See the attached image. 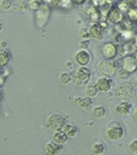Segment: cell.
I'll list each match as a JSON object with an SVG mask.
<instances>
[{
  "instance_id": "cell-1",
  "label": "cell",
  "mask_w": 137,
  "mask_h": 155,
  "mask_svg": "<svg viewBox=\"0 0 137 155\" xmlns=\"http://www.w3.org/2000/svg\"><path fill=\"white\" fill-rule=\"evenodd\" d=\"M124 134H125V130L123 125L117 120L109 121L106 126V137L109 141H119L120 138L124 137Z\"/></svg>"
},
{
  "instance_id": "cell-2",
  "label": "cell",
  "mask_w": 137,
  "mask_h": 155,
  "mask_svg": "<svg viewBox=\"0 0 137 155\" xmlns=\"http://www.w3.org/2000/svg\"><path fill=\"white\" fill-rule=\"evenodd\" d=\"M119 61L117 59H102L98 68H99V71L107 76V77H112L117 74V71L119 70Z\"/></svg>"
},
{
  "instance_id": "cell-3",
  "label": "cell",
  "mask_w": 137,
  "mask_h": 155,
  "mask_svg": "<svg viewBox=\"0 0 137 155\" xmlns=\"http://www.w3.org/2000/svg\"><path fill=\"white\" fill-rule=\"evenodd\" d=\"M46 125L49 130L58 131V130H62L63 126L65 125V119L60 114H52V116L48 117V119L46 121Z\"/></svg>"
},
{
  "instance_id": "cell-4",
  "label": "cell",
  "mask_w": 137,
  "mask_h": 155,
  "mask_svg": "<svg viewBox=\"0 0 137 155\" xmlns=\"http://www.w3.org/2000/svg\"><path fill=\"white\" fill-rule=\"evenodd\" d=\"M48 17H49V7L45 4H42L40 6V8L36 11V25L38 28H43L48 21Z\"/></svg>"
},
{
  "instance_id": "cell-5",
  "label": "cell",
  "mask_w": 137,
  "mask_h": 155,
  "mask_svg": "<svg viewBox=\"0 0 137 155\" xmlns=\"http://www.w3.org/2000/svg\"><path fill=\"white\" fill-rule=\"evenodd\" d=\"M134 94H135V90H134V87L131 84H123L115 89V96L120 97L125 101L131 99L134 96Z\"/></svg>"
},
{
  "instance_id": "cell-6",
  "label": "cell",
  "mask_w": 137,
  "mask_h": 155,
  "mask_svg": "<svg viewBox=\"0 0 137 155\" xmlns=\"http://www.w3.org/2000/svg\"><path fill=\"white\" fill-rule=\"evenodd\" d=\"M105 24L103 23H93L89 28V35L96 40H102L105 36Z\"/></svg>"
},
{
  "instance_id": "cell-7",
  "label": "cell",
  "mask_w": 137,
  "mask_h": 155,
  "mask_svg": "<svg viewBox=\"0 0 137 155\" xmlns=\"http://www.w3.org/2000/svg\"><path fill=\"white\" fill-rule=\"evenodd\" d=\"M118 53V49L114 43L112 42H106L101 47V54L105 59H114Z\"/></svg>"
},
{
  "instance_id": "cell-8",
  "label": "cell",
  "mask_w": 137,
  "mask_h": 155,
  "mask_svg": "<svg viewBox=\"0 0 137 155\" xmlns=\"http://www.w3.org/2000/svg\"><path fill=\"white\" fill-rule=\"evenodd\" d=\"M122 69L124 71H126L128 74H132L134 71H136L137 65L135 58L134 57H125L122 60Z\"/></svg>"
},
{
  "instance_id": "cell-9",
  "label": "cell",
  "mask_w": 137,
  "mask_h": 155,
  "mask_svg": "<svg viewBox=\"0 0 137 155\" xmlns=\"http://www.w3.org/2000/svg\"><path fill=\"white\" fill-rule=\"evenodd\" d=\"M107 19L112 24H118L122 23L123 21V12L117 7V8H111L107 13Z\"/></svg>"
},
{
  "instance_id": "cell-10",
  "label": "cell",
  "mask_w": 137,
  "mask_h": 155,
  "mask_svg": "<svg viewBox=\"0 0 137 155\" xmlns=\"http://www.w3.org/2000/svg\"><path fill=\"white\" fill-rule=\"evenodd\" d=\"M92 76V71L88 69V68H81L78 69L77 74H76V79H77V83L78 84H85Z\"/></svg>"
},
{
  "instance_id": "cell-11",
  "label": "cell",
  "mask_w": 137,
  "mask_h": 155,
  "mask_svg": "<svg viewBox=\"0 0 137 155\" xmlns=\"http://www.w3.org/2000/svg\"><path fill=\"white\" fill-rule=\"evenodd\" d=\"M90 58H92V55L87 49H81L76 53V61L81 66H87L90 61Z\"/></svg>"
},
{
  "instance_id": "cell-12",
  "label": "cell",
  "mask_w": 137,
  "mask_h": 155,
  "mask_svg": "<svg viewBox=\"0 0 137 155\" xmlns=\"http://www.w3.org/2000/svg\"><path fill=\"white\" fill-rule=\"evenodd\" d=\"M112 84H113V82H112V79L109 77H107V76H105V77H101L98 79V82H96V88H98V90L99 91H108V90H111V88H112Z\"/></svg>"
},
{
  "instance_id": "cell-13",
  "label": "cell",
  "mask_w": 137,
  "mask_h": 155,
  "mask_svg": "<svg viewBox=\"0 0 137 155\" xmlns=\"http://www.w3.org/2000/svg\"><path fill=\"white\" fill-rule=\"evenodd\" d=\"M131 110H132V105L129 102V101H122L117 107H115V112L118 113V114H120V116H126V114H129L130 112H131Z\"/></svg>"
},
{
  "instance_id": "cell-14",
  "label": "cell",
  "mask_w": 137,
  "mask_h": 155,
  "mask_svg": "<svg viewBox=\"0 0 137 155\" xmlns=\"http://www.w3.org/2000/svg\"><path fill=\"white\" fill-rule=\"evenodd\" d=\"M63 149V146L57 142H48L46 144V154L47 155H57L59 154Z\"/></svg>"
},
{
  "instance_id": "cell-15",
  "label": "cell",
  "mask_w": 137,
  "mask_h": 155,
  "mask_svg": "<svg viewBox=\"0 0 137 155\" xmlns=\"http://www.w3.org/2000/svg\"><path fill=\"white\" fill-rule=\"evenodd\" d=\"M68 136L63 131V130H58V131H54V136H53V141L57 142V143H60V144H64L66 143Z\"/></svg>"
},
{
  "instance_id": "cell-16",
  "label": "cell",
  "mask_w": 137,
  "mask_h": 155,
  "mask_svg": "<svg viewBox=\"0 0 137 155\" xmlns=\"http://www.w3.org/2000/svg\"><path fill=\"white\" fill-rule=\"evenodd\" d=\"M76 102L83 108V110H90L93 106V99L89 96L82 97V99H76Z\"/></svg>"
},
{
  "instance_id": "cell-17",
  "label": "cell",
  "mask_w": 137,
  "mask_h": 155,
  "mask_svg": "<svg viewBox=\"0 0 137 155\" xmlns=\"http://www.w3.org/2000/svg\"><path fill=\"white\" fill-rule=\"evenodd\" d=\"M62 130L68 135V137H73V136H76L77 132H78V127L75 126V125H72V124H65Z\"/></svg>"
},
{
  "instance_id": "cell-18",
  "label": "cell",
  "mask_w": 137,
  "mask_h": 155,
  "mask_svg": "<svg viewBox=\"0 0 137 155\" xmlns=\"http://www.w3.org/2000/svg\"><path fill=\"white\" fill-rule=\"evenodd\" d=\"M88 17H89L90 21H93V22L96 23V22H99L100 18H101V16H100V11L96 10L95 7H90L89 11H88Z\"/></svg>"
},
{
  "instance_id": "cell-19",
  "label": "cell",
  "mask_w": 137,
  "mask_h": 155,
  "mask_svg": "<svg viewBox=\"0 0 137 155\" xmlns=\"http://www.w3.org/2000/svg\"><path fill=\"white\" fill-rule=\"evenodd\" d=\"M11 59L10 53L6 49H0V66H6Z\"/></svg>"
},
{
  "instance_id": "cell-20",
  "label": "cell",
  "mask_w": 137,
  "mask_h": 155,
  "mask_svg": "<svg viewBox=\"0 0 137 155\" xmlns=\"http://www.w3.org/2000/svg\"><path fill=\"white\" fill-rule=\"evenodd\" d=\"M105 114H106V108L103 106H98L93 110V116L96 119H101L105 117Z\"/></svg>"
},
{
  "instance_id": "cell-21",
  "label": "cell",
  "mask_w": 137,
  "mask_h": 155,
  "mask_svg": "<svg viewBox=\"0 0 137 155\" xmlns=\"http://www.w3.org/2000/svg\"><path fill=\"white\" fill-rule=\"evenodd\" d=\"M41 5H42V2H41L40 0H28V1H27V6H28V8L32 10V11H37Z\"/></svg>"
},
{
  "instance_id": "cell-22",
  "label": "cell",
  "mask_w": 137,
  "mask_h": 155,
  "mask_svg": "<svg viewBox=\"0 0 137 155\" xmlns=\"http://www.w3.org/2000/svg\"><path fill=\"white\" fill-rule=\"evenodd\" d=\"M98 88H96V85H88L87 87V89H85V94H87V96H89V97H94V96H96L98 95Z\"/></svg>"
},
{
  "instance_id": "cell-23",
  "label": "cell",
  "mask_w": 137,
  "mask_h": 155,
  "mask_svg": "<svg viewBox=\"0 0 137 155\" xmlns=\"http://www.w3.org/2000/svg\"><path fill=\"white\" fill-rule=\"evenodd\" d=\"M105 146H103L102 143H95L94 146H93V153L96 155H101L103 154V152H105Z\"/></svg>"
},
{
  "instance_id": "cell-24",
  "label": "cell",
  "mask_w": 137,
  "mask_h": 155,
  "mask_svg": "<svg viewBox=\"0 0 137 155\" xmlns=\"http://www.w3.org/2000/svg\"><path fill=\"white\" fill-rule=\"evenodd\" d=\"M71 79H72V77H71V75L70 74H68V72H63V74H60V77H59V82L62 83V84H68V83H70L71 82Z\"/></svg>"
},
{
  "instance_id": "cell-25",
  "label": "cell",
  "mask_w": 137,
  "mask_h": 155,
  "mask_svg": "<svg viewBox=\"0 0 137 155\" xmlns=\"http://www.w3.org/2000/svg\"><path fill=\"white\" fill-rule=\"evenodd\" d=\"M118 8H119L122 12H128V11L130 10V1H125V0L120 1V2L118 4Z\"/></svg>"
},
{
  "instance_id": "cell-26",
  "label": "cell",
  "mask_w": 137,
  "mask_h": 155,
  "mask_svg": "<svg viewBox=\"0 0 137 155\" xmlns=\"http://www.w3.org/2000/svg\"><path fill=\"white\" fill-rule=\"evenodd\" d=\"M11 7H12L11 0H1V1H0V8H1L2 11H7V10H10Z\"/></svg>"
},
{
  "instance_id": "cell-27",
  "label": "cell",
  "mask_w": 137,
  "mask_h": 155,
  "mask_svg": "<svg viewBox=\"0 0 137 155\" xmlns=\"http://www.w3.org/2000/svg\"><path fill=\"white\" fill-rule=\"evenodd\" d=\"M126 13H128V18H129L130 21H132V22L137 21V8H136V7L130 8V10H129Z\"/></svg>"
},
{
  "instance_id": "cell-28",
  "label": "cell",
  "mask_w": 137,
  "mask_h": 155,
  "mask_svg": "<svg viewBox=\"0 0 137 155\" xmlns=\"http://www.w3.org/2000/svg\"><path fill=\"white\" fill-rule=\"evenodd\" d=\"M15 8H16V11L24 12V11L28 8V6H27V2H24V1H19L17 5H15Z\"/></svg>"
},
{
  "instance_id": "cell-29",
  "label": "cell",
  "mask_w": 137,
  "mask_h": 155,
  "mask_svg": "<svg viewBox=\"0 0 137 155\" xmlns=\"http://www.w3.org/2000/svg\"><path fill=\"white\" fill-rule=\"evenodd\" d=\"M129 149H130V152H131V153H134V154H137V138H136V140H134V141L130 143V146H129Z\"/></svg>"
},
{
  "instance_id": "cell-30",
  "label": "cell",
  "mask_w": 137,
  "mask_h": 155,
  "mask_svg": "<svg viewBox=\"0 0 137 155\" xmlns=\"http://www.w3.org/2000/svg\"><path fill=\"white\" fill-rule=\"evenodd\" d=\"M106 4H107L106 0H93V5H94V6H100V7H102Z\"/></svg>"
},
{
  "instance_id": "cell-31",
  "label": "cell",
  "mask_w": 137,
  "mask_h": 155,
  "mask_svg": "<svg viewBox=\"0 0 137 155\" xmlns=\"http://www.w3.org/2000/svg\"><path fill=\"white\" fill-rule=\"evenodd\" d=\"M58 2H59V5L63 6V7H66V6L68 7L70 4H71V0H59Z\"/></svg>"
},
{
  "instance_id": "cell-32",
  "label": "cell",
  "mask_w": 137,
  "mask_h": 155,
  "mask_svg": "<svg viewBox=\"0 0 137 155\" xmlns=\"http://www.w3.org/2000/svg\"><path fill=\"white\" fill-rule=\"evenodd\" d=\"M129 76V74L126 72V71H124L123 69H120V71H119V78H122V79H126Z\"/></svg>"
},
{
  "instance_id": "cell-33",
  "label": "cell",
  "mask_w": 137,
  "mask_h": 155,
  "mask_svg": "<svg viewBox=\"0 0 137 155\" xmlns=\"http://www.w3.org/2000/svg\"><path fill=\"white\" fill-rule=\"evenodd\" d=\"M89 45H90V41H89V40H85V41H82V42H81V46H82L83 48H84V47L87 48Z\"/></svg>"
},
{
  "instance_id": "cell-34",
  "label": "cell",
  "mask_w": 137,
  "mask_h": 155,
  "mask_svg": "<svg viewBox=\"0 0 137 155\" xmlns=\"http://www.w3.org/2000/svg\"><path fill=\"white\" fill-rule=\"evenodd\" d=\"M130 1H131V4L137 8V0H130Z\"/></svg>"
},
{
  "instance_id": "cell-35",
  "label": "cell",
  "mask_w": 137,
  "mask_h": 155,
  "mask_svg": "<svg viewBox=\"0 0 137 155\" xmlns=\"http://www.w3.org/2000/svg\"><path fill=\"white\" fill-rule=\"evenodd\" d=\"M134 119L137 121V108L135 110V112H134Z\"/></svg>"
},
{
  "instance_id": "cell-36",
  "label": "cell",
  "mask_w": 137,
  "mask_h": 155,
  "mask_svg": "<svg viewBox=\"0 0 137 155\" xmlns=\"http://www.w3.org/2000/svg\"><path fill=\"white\" fill-rule=\"evenodd\" d=\"M4 81H5L4 76H0V84H2V83H4Z\"/></svg>"
},
{
  "instance_id": "cell-37",
  "label": "cell",
  "mask_w": 137,
  "mask_h": 155,
  "mask_svg": "<svg viewBox=\"0 0 137 155\" xmlns=\"http://www.w3.org/2000/svg\"><path fill=\"white\" fill-rule=\"evenodd\" d=\"M117 0H106V2H108V4H113V2H115Z\"/></svg>"
},
{
  "instance_id": "cell-38",
  "label": "cell",
  "mask_w": 137,
  "mask_h": 155,
  "mask_svg": "<svg viewBox=\"0 0 137 155\" xmlns=\"http://www.w3.org/2000/svg\"><path fill=\"white\" fill-rule=\"evenodd\" d=\"M135 46L137 47V35L135 36Z\"/></svg>"
},
{
  "instance_id": "cell-39",
  "label": "cell",
  "mask_w": 137,
  "mask_h": 155,
  "mask_svg": "<svg viewBox=\"0 0 137 155\" xmlns=\"http://www.w3.org/2000/svg\"><path fill=\"white\" fill-rule=\"evenodd\" d=\"M45 1H46V2H53L54 0H45Z\"/></svg>"
},
{
  "instance_id": "cell-40",
  "label": "cell",
  "mask_w": 137,
  "mask_h": 155,
  "mask_svg": "<svg viewBox=\"0 0 137 155\" xmlns=\"http://www.w3.org/2000/svg\"><path fill=\"white\" fill-rule=\"evenodd\" d=\"M1 30H2V23L0 22V31H1Z\"/></svg>"
},
{
  "instance_id": "cell-41",
  "label": "cell",
  "mask_w": 137,
  "mask_h": 155,
  "mask_svg": "<svg viewBox=\"0 0 137 155\" xmlns=\"http://www.w3.org/2000/svg\"><path fill=\"white\" fill-rule=\"evenodd\" d=\"M75 1H77V2H83L84 0H75Z\"/></svg>"
},
{
  "instance_id": "cell-42",
  "label": "cell",
  "mask_w": 137,
  "mask_h": 155,
  "mask_svg": "<svg viewBox=\"0 0 137 155\" xmlns=\"http://www.w3.org/2000/svg\"><path fill=\"white\" fill-rule=\"evenodd\" d=\"M125 1H130V0H125Z\"/></svg>"
},
{
  "instance_id": "cell-43",
  "label": "cell",
  "mask_w": 137,
  "mask_h": 155,
  "mask_svg": "<svg viewBox=\"0 0 137 155\" xmlns=\"http://www.w3.org/2000/svg\"><path fill=\"white\" fill-rule=\"evenodd\" d=\"M136 65H137V61H136Z\"/></svg>"
},
{
  "instance_id": "cell-44",
  "label": "cell",
  "mask_w": 137,
  "mask_h": 155,
  "mask_svg": "<svg viewBox=\"0 0 137 155\" xmlns=\"http://www.w3.org/2000/svg\"><path fill=\"white\" fill-rule=\"evenodd\" d=\"M0 99H1V97H0Z\"/></svg>"
}]
</instances>
